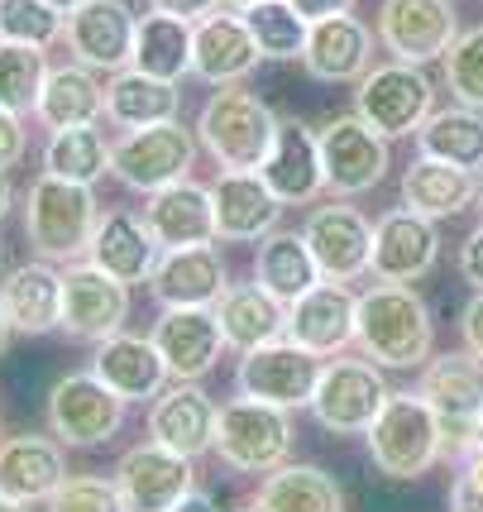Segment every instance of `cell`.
<instances>
[{
	"label": "cell",
	"instance_id": "6da1fadb",
	"mask_svg": "<svg viewBox=\"0 0 483 512\" xmlns=\"http://www.w3.org/2000/svg\"><path fill=\"white\" fill-rule=\"evenodd\" d=\"M354 345L378 369H421L436 350L431 307L412 283H374L369 292H359Z\"/></svg>",
	"mask_w": 483,
	"mask_h": 512
},
{
	"label": "cell",
	"instance_id": "7a4b0ae2",
	"mask_svg": "<svg viewBox=\"0 0 483 512\" xmlns=\"http://www.w3.org/2000/svg\"><path fill=\"white\" fill-rule=\"evenodd\" d=\"M96 197L82 182H63V178H39L24 197V240L34 245L39 259L48 264H77L87 259L91 235H96Z\"/></svg>",
	"mask_w": 483,
	"mask_h": 512
},
{
	"label": "cell",
	"instance_id": "3957f363",
	"mask_svg": "<svg viewBox=\"0 0 483 512\" xmlns=\"http://www.w3.org/2000/svg\"><path fill=\"white\" fill-rule=\"evenodd\" d=\"M273 134H278V115L244 87H216L197 115L201 149L230 173H259L273 149Z\"/></svg>",
	"mask_w": 483,
	"mask_h": 512
},
{
	"label": "cell",
	"instance_id": "277c9868",
	"mask_svg": "<svg viewBox=\"0 0 483 512\" xmlns=\"http://www.w3.org/2000/svg\"><path fill=\"white\" fill-rule=\"evenodd\" d=\"M364 436H369L374 469L388 479H421L431 465L445 460V422L421 393H393Z\"/></svg>",
	"mask_w": 483,
	"mask_h": 512
},
{
	"label": "cell",
	"instance_id": "5b68a950",
	"mask_svg": "<svg viewBox=\"0 0 483 512\" xmlns=\"http://www.w3.org/2000/svg\"><path fill=\"white\" fill-rule=\"evenodd\" d=\"M417 393L445 422V460H469L474 455V422L483 417V359L474 350L431 355L421 364Z\"/></svg>",
	"mask_w": 483,
	"mask_h": 512
},
{
	"label": "cell",
	"instance_id": "8992f818",
	"mask_svg": "<svg viewBox=\"0 0 483 512\" xmlns=\"http://www.w3.org/2000/svg\"><path fill=\"white\" fill-rule=\"evenodd\" d=\"M436 111V87L417 63H378L354 82V115L383 139L417 134Z\"/></svg>",
	"mask_w": 483,
	"mask_h": 512
},
{
	"label": "cell",
	"instance_id": "52a82bcc",
	"mask_svg": "<svg viewBox=\"0 0 483 512\" xmlns=\"http://www.w3.org/2000/svg\"><path fill=\"white\" fill-rule=\"evenodd\" d=\"M216 455L235 474H273L292 455V412L259 398H235L220 407Z\"/></svg>",
	"mask_w": 483,
	"mask_h": 512
},
{
	"label": "cell",
	"instance_id": "ba28073f",
	"mask_svg": "<svg viewBox=\"0 0 483 512\" xmlns=\"http://www.w3.org/2000/svg\"><path fill=\"white\" fill-rule=\"evenodd\" d=\"M192 163H197V134L182 120L125 130L110 144V173L134 192H163L173 182H187Z\"/></svg>",
	"mask_w": 483,
	"mask_h": 512
},
{
	"label": "cell",
	"instance_id": "9c48e42d",
	"mask_svg": "<svg viewBox=\"0 0 483 512\" xmlns=\"http://www.w3.org/2000/svg\"><path fill=\"white\" fill-rule=\"evenodd\" d=\"M388 398H393V388H388L374 359L335 355L321 364V379H316V393H311V417L335 436H364L378 422Z\"/></svg>",
	"mask_w": 483,
	"mask_h": 512
},
{
	"label": "cell",
	"instance_id": "30bf717a",
	"mask_svg": "<svg viewBox=\"0 0 483 512\" xmlns=\"http://www.w3.org/2000/svg\"><path fill=\"white\" fill-rule=\"evenodd\" d=\"M125 407L130 402L120 393H110L96 374H63V379L48 388V431L63 441L67 450H96L120 436L125 426Z\"/></svg>",
	"mask_w": 483,
	"mask_h": 512
},
{
	"label": "cell",
	"instance_id": "8fae6325",
	"mask_svg": "<svg viewBox=\"0 0 483 512\" xmlns=\"http://www.w3.org/2000/svg\"><path fill=\"white\" fill-rule=\"evenodd\" d=\"M316 379H321V355L302 350L297 340H268L259 350H244L240 369H235V388L240 398H259L268 407H283V412H297V407H311V393H316Z\"/></svg>",
	"mask_w": 483,
	"mask_h": 512
},
{
	"label": "cell",
	"instance_id": "7c38bea8",
	"mask_svg": "<svg viewBox=\"0 0 483 512\" xmlns=\"http://www.w3.org/2000/svg\"><path fill=\"white\" fill-rule=\"evenodd\" d=\"M321 168L330 197H364L388 178V139L359 115H335L321 130Z\"/></svg>",
	"mask_w": 483,
	"mask_h": 512
},
{
	"label": "cell",
	"instance_id": "4fadbf2b",
	"mask_svg": "<svg viewBox=\"0 0 483 512\" xmlns=\"http://www.w3.org/2000/svg\"><path fill=\"white\" fill-rule=\"evenodd\" d=\"M374 34L397 63L426 67L431 58L450 53V44L460 39V20L450 0H383Z\"/></svg>",
	"mask_w": 483,
	"mask_h": 512
},
{
	"label": "cell",
	"instance_id": "5bb4252c",
	"mask_svg": "<svg viewBox=\"0 0 483 512\" xmlns=\"http://www.w3.org/2000/svg\"><path fill=\"white\" fill-rule=\"evenodd\" d=\"M125 321H130V288L120 278L101 273L91 259L63 268V331L72 340L101 345L125 331Z\"/></svg>",
	"mask_w": 483,
	"mask_h": 512
},
{
	"label": "cell",
	"instance_id": "9a60e30c",
	"mask_svg": "<svg viewBox=\"0 0 483 512\" xmlns=\"http://www.w3.org/2000/svg\"><path fill=\"white\" fill-rule=\"evenodd\" d=\"M134 39H139V20L125 0H82L77 10H67L63 44L72 63L91 72H125L134 63Z\"/></svg>",
	"mask_w": 483,
	"mask_h": 512
},
{
	"label": "cell",
	"instance_id": "2e32d148",
	"mask_svg": "<svg viewBox=\"0 0 483 512\" xmlns=\"http://www.w3.org/2000/svg\"><path fill=\"white\" fill-rule=\"evenodd\" d=\"M302 235L321 264V278H330V283H354L374 268V225L345 201L316 206L302 225Z\"/></svg>",
	"mask_w": 483,
	"mask_h": 512
},
{
	"label": "cell",
	"instance_id": "e0dca14e",
	"mask_svg": "<svg viewBox=\"0 0 483 512\" xmlns=\"http://www.w3.org/2000/svg\"><path fill=\"white\" fill-rule=\"evenodd\" d=\"M154 345L168 374L182 383H201L220 364V350H230L216 307H163L154 321Z\"/></svg>",
	"mask_w": 483,
	"mask_h": 512
},
{
	"label": "cell",
	"instance_id": "ac0fdd59",
	"mask_svg": "<svg viewBox=\"0 0 483 512\" xmlns=\"http://www.w3.org/2000/svg\"><path fill=\"white\" fill-rule=\"evenodd\" d=\"M264 63V53L249 34L244 10H225L192 24V72L206 87H240L254 67Z\"/></svg>",
	"mask_w": 483,
	"mask_h": 512
},
{
	"label": "cell",
	"instance_id": "d6986e66",
	"mask_svg": "<svg viewBox=\"0 0 483 512\" xmlns=\"http://www.w3.org/2000/svg\"><path fill=\"white\" fill-rule=\"evenodd\" d=\"M115 484L125 493V508L130 512H173L192 493V460L168 446H158V441H144V446L120 455Z\"/></svg>",
	"mask_w": 483,
	"mask_h": 512
},
{
	"label": "cell",
	"instance_id": "ffe728a7",
	"mask_svg": "<svg viewBox=\"0 0 483 512\" xmlns=\"http://www.w3.org/2000/svg\"><path fill=\"white\" fill-rule=\"evenodd\" d=\"M440 259V230L431 216L397 206L374 225V273L378 283H417Z\"/></svg>",
	"mask_w": 483,
	"mask_h": 512
},
{
	"label": "cell",
	"instance_id": "44dd1931",
	"mask_svg": "<svg viewBox=\"0 0 483 512\" xmlns=\"http://www.w3.org/2000/svg\"><path fill=\"white\" fill-rule=\"evenodd\" d=\"M354 321H359V297L345 283L321 278L287 307V340H297L302 350L321 359H335L354 345Z\"/></svg>",
	"mask_w": 483,
	"mask_h": 512
},
{
	"label": "cell",
	"instance_id": "7402d4cb",
	"mask_svg": "<svg viewBox=\"0 0 483 512\" xmlns=\"http://www.w3.org/2000/svg\"><path fill=\"white\" fill-rule=\"evenodd\" d=\"M216 422H220V407L211 402V393L201 383L173 379L154 398V407H149V436L158 446L187 455V460L216 450Z\"/></svg>",
	"mask_w": 483,
	"mask_h": 512
},
{
	"label": "cell",
	"instance_id": "603a6c76",
	"mask_svg": "<svg viewBox=\"0 0 483 512\" xmlns=\"http://www.w3.org/2000/svg\"><path fill=\"white\" fill-rule=\"evenodd\" d=\"M259 178L273 187L283 206H307L326 192V168H321V139L302 120H278L273 149H268Z\"/></svg>",
	"mask_w": 483,
	"mask_h": 512
},
{
	"label": "cell",
	"instance_id": "cb8c5ba5",
	"mask_svg": "<svg viewBox=\"0 0 483 512\" xmlns=\"http://www.w3.org/2000/svg\"><path fill=\"white\" fill-rule=\"evenodd\" d=\"M87 259L101 273L120 278L125 288H134V283H149L154 278L158 259H163V245L154 240V230H149L144 216H134V211H101Z\"/></svg>",
	"mask_w": 483,
	"mask_h": 512
},
{
	"label": "cell",
	"instance_id": "d4e9b609",
	"mask_svg": "<svg viewBox=\"0 0 483 512\" xmlns=\"http://www.w3.org/2000/svg\"><path fill=\"white\" fill-rule=\"evenodd\" d=\"M67 484V455L63 441L48 436H5L0 441V493L20 503H48Z\"/></svg>",
	"mask_w": 483,
	"mask_h": 512
},
{
	"label": "cell",
	"instance_id": "484cf974",
	"mask_svg": "<svg viewBox=\"0 0 483 512\" xmlns=\"http://www.w3.org/2000/svg\"><path fill=\"white\" fill-rule=\"evenodd\" d=\"M91 374L106 383L110 393H120L125 402H144V398H158L173 374H168V364L158 355L154 335H110L96 345V355H91Z\"/></svg>",
	"mask_w": 483,
	"mask_h": 512
},
{
	"label": "cell",
	"instance_id": "4316f807",
	"mask_svg": "<svg viewBox=\"0 0 483 512\" xmlns=\"http://www.w3.org/2000/svg\"><path fill=\"white\" fill-rule=\"evenodd\" d=\"M149 288H154L158 307H216L230 288V273L216 245L163 249Z\"/></svg>",
	"mask_w": 483,
	"mask_h": 512
},
{
	"label": "cell",
	"instance_id": "83f0119b",
	"mask_svg": "<svg viewBox=\"0 0 483 512\" xmlns=\"http://www.w3.org/2000/svg\"><path fill=\"white\" fill-rule=\"evenodd\" d=\"M211 201H216V235L220 240H235V245H249V240H264L278 230V216H283V201L273 197L259 173H220L211 182Z\"/></svg>",
	"mask_w": 483,
	"mask_h": 512
},
{
	"label": "cell",
	"instance_id": "f1b7e54d",
	"mask_svg": "<svg viewBox=\"0 0 483 512\" xmlns=\"http://www.w3.org/2000/svg\"><path fill=\"white\" fill-rule=\"evenodd\" d=\"M0 302L20 335L63 331V268H53L48 259L15 264L0 278Z\"/></svg>",
	"mask_w": 483,
	"mask_h": 512
},
{
	"label": "cell",
	"instance_id": "f546056e",
	"mask_svg": "<svg viewBox=\"0 0 483 512\" xmlns=\"http://www.w3.org/2000/svg\"><path fill=\"white\" fill-rule=\"evenodd\" d=\"M144 221L154 230V240L163 249H187V245H216V201L211 187L201 182H173L163 192H149Z\"/></svg>",
	"mask_w": 483,
	"mask_h": 512
},
{
	"label": "cell",
	"instance_id": "4dcf8cb0",
	"mask_svg": "<svg viewBox=\"0 0 483 512\" xmlns=\"http://www.w3.org/2000/svg\"><path fill=\"white\" fill-rule=\"evenodd\" d=\"M316 82H359L374 67V29L359 24L354 15H330L311 24L307 53H302Z\"/></svg>",
	"mask_w": 483,
	"mask_h": 512
},
{
	"label": "cell",
	"instance_id": "1f68e13d",
	"mask_svg": "<svg viewBox=\"0 0 483 512\" xmlns=\"http://www.w3.org/2000/svg\"><path fill=\"white\" fill-rule=\"evenodd\" d=\"M479 192H483L479 173L455 168V163H445V158L421 154L417 163L402 173V206H412V211L431 216V221H445V216L469 211V206L479 201Z\"/></svg>",
	"mask_w": 483,
	"mask_h": 512
},
{
	"label": "cell",
	"instance_id": "d6a6232c",
	"mask_svg": "<svg viewBox=\"0 0 483 512\" xmlns=\"http://www.w3.org/2000/svg\"><path fill=\"white\" fill-rule=\"evenodd\" d=\"M216 316L230 350H240V355L287 335V302H278L264 283H230L216 302Z\"/></svg>",
	"mask_w": 483,
	"mask_h": 512
},
{
	"label": "cell",
	"instance_id": "836d02e7",
	"mask_svg": "<svg viewBox=\"0 0 483 512\" xmlns=\"http://www.w3.org/2000/svg\"><path fill=\"white\" fill-rule=\"evenodd\" d=\"M34 115H39V125H44L48 134L72 130V125H101V115H106V87H101L96 72L82 63L48 67Z\"/></svg>",
	"mask_w": 483,
	"mask_h": 512
},
{
	"label": "cell",
	"instance_id": "e575fe53",
	"mask_svg": "<svg viewBox=\"0 0 483 512\" xmlns=\"http://www.w3.org/2000/svg\"><path fill=\"white\" fill-rule=\"evenodd\" d=\"M177 111H182V91H177V82L149 77V72H139V67L110 72V87H106V120L110 125H120V130H144V125L177 120Z\"/></svg>",
	"mask_w": 483,
	"mask_h": 512
},
{
	"label": "cell",
	"instance_id": "d590c367",
	"mask_svg": "<svg viewBox=\"0 0 483 512\" xmlns=\"http://www.w3.org/2000/svg\"><path fill=\"white\" fill-rule=\"evenodd\" d=\"M254 283H264L278 302H297L302 292H311L321 283V264L311 254L307 235L297 230H273L259 240V254H254Z\"/></svg>",
	"mask_w": 483,
	"mask_h": 512
},
{
	"label": "cell",
	"instance_id": "8d00e7d4",
	"mask_svg": "<svg viewBox=\"0 0 483 512\" xmlns=\"http://www.w3.org/2000/svg\"><path fill=\"white\" fill-rule=\"evenodd\" d=\"M249 508L259 512H345V493L335 484V474L316 465H278L264 474V484L254 493Z\"/></svg>",
	"mask_w": 483,
	"mask_h": 512
},
{
	"label": "cell",
	"instance_id": "74e56055",
	"mask_svg": "<svg viewBox=\"0 0 483 512\" xmlns=\"http://www.w3.org/2000/svg\"><path fill=\"white\" fill-rule=\"evenodd\" d=\"M417 149L426 158H445L455 168L483 173V111L460 106V101L445 111H431V120L417 130Z\"/></svg>",
	"mask_w": 483,
	"mask_h": 512
},
{
	"label": "cell",
	"instance_id": "f35d334b",
	"mask_svg": "<svg viewBox=\"0 0 483 512\" xmlns=\"http://www.w3.org/2000/svg\"><path fill=\"white\" fill-rule=\"evenodd\" d=\"M149 77H163V82H182L192 72V24L177 20V15H144L139 20V39H134V63Z\"/></svg>",
	"mask_w": 483,
	"mask_h": 512
},
{
	"label": "cell",
	"instance_id": "ab89813d",
	"mask_svg": "<svg viewBox=\"0 0 483 512\" xmlns=\"http://www.w3.org/2000/svg\"><path fill=\"white\" fill-rule=\"evenodd\" d=\"M44 173L63 182H101L110 173V144L96 125H72V130H53L44 144Z\"/></svg>",
	"mask_w": 483,
	"mask_h": 512
},
{
	"label": "cell",
	"instance_id": "60d3db41",
	"mask_svg": "<svg viewBox=\"0 0 483 512\" xmlns=\"http://www.w3.org/2000/svg\"><path fill=\"white\" fill-rule=\"evenodd\" d=\"M244 20H249V34H254V44L264 53V63H302L311 24L287 0H264V5L244 10Z\"/></svg>",
	"mask_w": 483,
	"mask_h": 512
},
{
	"label": "cell",
	"instance_id": "b9f144b4",
	"mask_svg": "<svg viewBox=\"0 0 483 512\" xmlns=\"http://www.w3.org/2000/svg\"><path fill=\"white\" fill-rule=\"evenodd\" d=\"M48 77V48L5 44L0 39V106L15 115H29L39 106V91Z\"/></svg>",
	"mask_w": 483,
	"mask_h": 512
},
{
	"label": "cell",
	"instance_id": "7bdbcfd3",
	"mask_svg": "<svg viewBox=\"0 0 483 512\" xmlns=\"http://www.w3.org/2000/svg\"><path fill=\"white\" fill-rule=\"evenodd\" d=\"M67 15L53 10L48 0H0V39L5 44H29V48H53L63 44Z\"/></svg>",
	"mask_w": 483,
	"mask_h": 512
},
{
	"label": "cell",
	"instance_id": "ee69618b",
	"mask_svg": "<svg viewBox=\"0 0 483 512\" xmlns=\"http://www.w3.org/2000/svg\"><path fill=\"white\" fill-rule=\"evenodd\" d=\"M445 63V87L460 106L483 111V24L479 29H460V39L450 44V53L440 58Z\"/></svg>",
	"mask_w": 483,
	"mask_h": 512
},
{
	"label": "cell",
	"instance_id": "f6af8a7d",
	"mask_svg": "<svg viewBox=\"0 0 483 512\" xmlns=\"http://www.w3.org/2000/svg\"><path fill=\"white\" fill-rule=\"evenodd\" d=\"M48 512H130L115 479L101 474H67V484L48 498Z\"/></svg>",
	"mask_w": 483,
	"mask_h": 512
},
{
	"label": "cell",
	"instance_id": "bcb514c9",
	"mask_svg": "<svg viewBox=\"0 0 483 512\" xmlns=\"http://www.w3.org/2000/svg\"><path fill=\"white\" fill-rule=\"evenodd\" d=\"M450 512H483V455L474 450L460 460V474L450 484Z\"/></svg>",
	"mask_w": 483,
	"mask_h": 512
},
{
	"label": "cell",
	"instance_id": "7dc6e473",
	"mask_svg": "<svg viewBox=\"0 0 483 512\" xmlns=\"http://www.w3.org/2000/svg\"><path fill=\"white\" fill-rule=\"evenodd\" d=\"M24 149H29V139H24V115L0 106V173L15 168V163L24 158Z\"/></svg>",
	"mask_w": 483,
	"mask_h": 512
},
{
	"label": "cell",
	"instance_id": "c3c4849f",
	"mask_svg": "<svg viewBox=\"0 0 483 512\" xmlns=\"http://www.w3.org/2000/svg\"><path fill=\"white\" fill-rule=\"evenodd\" d=\"M460 278L474 292L483 288V221L474 225L469 235H464V245H460Z\"/></svg>",
	"mask_w": 483,
	"mask_h": 512
},
{
	"label": "cell",
	"instance_id": "681fc988",
	"mask_svg": "<svg viewBox=\"0 0 483 512\" xmlns=\"http://www.w3.org/2000/svg\"><path fill=\"white\" fill-rule=\"evenodd\" d=\"M460 335H464V350H474V355L483 359V288L464 302L460 312Z\"/></svg>",
	"mask_w": 483,
	"mask_h": 512
},
{
	"label": "cell",
	"instance_id": "f907efd6",
	"mask_svg": "<svg viewBox=\"0 0 483 512\" xmlns=\"http://www.w3.org/2000/svg\"><path fill=\"white\" fill-rule=\"evenodd\" d=\"M225 0H149V10H163V15H177V20L197 24L206 15H216Z\"/></svg>",
	"mask_w": 483,
	"mask_h": 512
},
{
	"label": "cell",
	"instance_id": "816d5d0a",
	"mask_svg": "<svg viewBox=\"0 0 483 512\" xmlns=\"http://www.w3.org/2000/svg\"><path fill=\"white\" fill-rule=\"evenodd\" d=\"M297 15L307 24H316V20H330V15H350L354 10V0H287Z\"/></svg>",
	"mask_w": 483,
	"mask_h": 512
},
{
	"label": "cell",
	"instance_id": "f5cc1de1",
	"mask_svg": "<svg viewBox=\"0 0 483 512\" xmlns=\"http://www.w3.org/2000/svg\"><path fill=\"white\" fill-rule=\"evenodd\" d=\"M173 512H220V508H216V498H211V493L192 489V493H187V498H182V503H177Z\"/></svg>",
	"mask_w": 483,
	"mask_h": 512
},
{
	"label": "cell",
	"instance_id": "db71d44e",
	"mask_svg": "<svg viewBox=\"0 0 483 512\" xmlns=\"http://www.w3.org/2000/svg\"><path fill=\"white\" fill-rule=\"evenodd\" d=\"M10 206H15V187H10V173H0V221L10 216Z\"/></svg>",
	"mask_w": 483,
	"mask_h": 512
},
{
	"label": "cell",
	"instance_id": "11a10c76",
	"mask_svg": "<svg viewBox=\"0 0 483 512\" xmlns=\"http://www.w3.org/2000/svg\"><path fill=\"white\" fill-rule=\"evenodd\" d=\"M10 335H15V326H10V316H5V302H0V355L10 350Z\"/></svg>",
	"mask_w": 483,
	"mask_h": 512
},
{
	"label": "cell",
	"instance_id": "9f6ffc18",
	"mask_svg": "<svg viewBox=\"0 0 483 512\" xmlns=\"http://www.w3.org/2000/svg\"><path fill=\"white\" fill-rule=\"evenodd\" d=\"M0 512H29V503H20V498H5V493H0Z\"/></svg>",
	"mask_w": 483,
	"mask_h": 512
},
{
	"label": "cell",
	"instance_id": "6f0895ef",
	"mask_svg": "<svg viewBox=\"0 0 483 512\" xmlns=\"http://www.w3.org/2000/svg\"><path fill=\"white\" fill-rule=\"evenodd\" d=\"M48 5H53V10H63V15H67V10H77L82 0H48Z\"/></svg>",
	"mask_w": 483,
	"mask_h": 512
},
{
	"label": "cell",
	"instance_id": "680465c9",
	"mask_svg": "<svg viewBox=\"0 0 483 512\" xmlns=\"http://www.w3.org/2000/svg\"><path fill=\"white\" fill-rule=\"evenodd\" d=\"M474 450H479V455H483V417H479V422H474Z\"/></svg>",
	"mask_w": 483,
	"mask_h": 512
},
{
	"label": "cell",
	"instance_id": "91938a15",
	"mask_svg": "<svg viewBox=\"0 0 483 512\" xmlns=\"http://www.w3.org/2000/svg\"><path fill=\"white\" fill-rule=\"evenodd\" d=\"M225 5H235V10H254V5H264V0H225Z\"/></svg>",
	"mask_w": 483,
	"mask_h": 512
},
{
	"label": "cell",
	"instance_id": "94428289",
	"mask_svg": "<svg viewBox=\"0 0 483 512\" xmlns=\"http://www.w3.org/2000/svg\"><path fill=\"white\" fill-rule=\"evenodd\" d=\"M0 268H5V245H0Z\"/></svg>",
	"mask_w": 483,
	"mask_h": 512
},
{
	"label": "cell",
	"instance_id": "6125c7cd",
	"mask_svg": "<svg viewBox=\"0 0 483 512\" xmlns=\"http://www.w3.org/2000/svg\"><path fill=\"white\" fill-rule=\"evenodd\" d=\"M240 512H259V508H240Z\"/></svg>",
	"mask_w": 483,
	"mask_h": 512
},
{
	"label": "cell",
	"instance_id": "be15d7a7",
	"mask_svg": "<svg viewBox=\"0 0 483 512\" xmlns=\"http://www.w3.org/2000/svg\"><path fill=\"white\" fill-rule=\"evenodd\" d=\"M479 211H483V192H479Z\"/></svg>",
	"mask_w": 483,
	"mask_h": 512
},
{
	"label": "cell",
	"instance_id": "e7e4bbea",
	"mask_svg": "<svg viewBox=\"0 0 483 512\" xmlns=\"http://www.w3.org/2000/svg\"><path fill=\"white\" fill-rule=\"evenodd\" d=\"M0 441H5V436H0Z\"/></svg>",
	"mask_w": 483,
	"mask_h": 512
}]
</instances>
